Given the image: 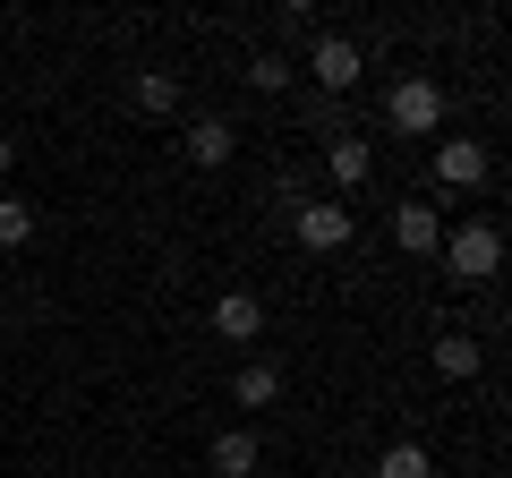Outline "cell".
Wrapping results in <instances>:
<instances>
[{
	"instance_id": "obj_1",
	"label": "cell",
	"mask_w": 512,
	"mask_h": 478,
	"mask_svg": "<svg viewBox=\"0 0 512 478\" xmlns=\"http://www.w3.org/2000/svg\"><path fill=\"white\" fill-rule=\"evenodd\" d=\"M495 265H504V231H495V222H461V231H444V274H453V282H495Z\"/></svg>"
},
{
	"instance_id": "obj_2",
	"label": "cell",
	"mask_w": 512,
	"mask_h": 478,
	"mask_svg": "<svg viewBox=\"0 0 512 478\" xmlns=\"http://www.w3.org/2000/svg\"><path fill=\"white\" fill-rule=\"evenodd\" d=\"M384 120H393L402 137H436L444 129V86H436V77H402L393 103H384Z\"/></svg>"
},
{
	"instance_id": "obj_3",
	"label": "cell",
	"mask_w": 512,
	"mask_h": 478,
	"mask_svg": "<svg viewBox=\"0 0 512 478\" xmlns=\"http://www.w3.org/2000/svg\"><path fill=\"white\" fill-rule=\"evenodd\" d=\"M308 77H316L325 94H350V86L367 77V52H359L350 35H316V43H308Z\"/></svg>"
},
{
	"instance_id": "obj_4",
	"label": "cell",
	"mask_w": 512,
	"mask_h": 478,
	"mask_svg": "<svg viewBox=\"0 0 512 478\" xmlns=\"http://www.w3.org/2000/svg\"><path fill=\"white\" fill-rule=\"evenodd\" d=\"M436 180L444 188H478L487 180V146H478V137H444L436 146Z\"/></svg>"
},
{
	"instance_id": "obj_5",
	"label": "cell",
	"mask_w": 512,
	"mask_h": 478,
	"mask_svg": "<svg viewBox=\"0 0 512 478\" xmlns=\"http://www.w3.org/2000/svg\"><path fill=\"white\" fill-rule=\"evenodd\" d=\"M214 333L222 342H256V333H265V299L256 291H222L214 299Z\"/></svg>"
},
{
	"instance_id": "obj_6",
	"label": "cell",
	"mask_w": 512,
	"mask_h": 478,
	"mask_svg": "<svg viewBox=\"0 0 512 478\" xmlns=\"http://www.w3.org/2000/svg\"><path fill=\"white\" fill-rule=\"evenodd\" d=\"M350 205H299V248H350Z\"/></svg>"
},
{
	"instance_id": "obj_7",
	"label": "cell",
	"mask_w": 512,
	"mask_h": 478,
	"mask_svg": "<svg viewBox=\"0 0 512 478\" xmlns=\"http://www.w3.org/2000/svg\"><path fill=\"white\" fill-rule=\"evenodd\" d=\"M393 239H402L410 257H436L444 248V214L436 205H393Z\"/></svg>"
},
{
	"instance_id": "obj_8",
	"label": "cell",
	"mask_w": 512,
	"mask_h": 478,
	"mask_svg": "<svg viewBox=\"0 0 512 478\" xmlns=\"http://www.w3.org/2000/svg\"><path fill=\"white\" fill-rule=\"evenodd\" d=\"M325 171H333V188H367L376 146H367V137H333V146H325Z\"/></svg>"
},
{
	"instance_id": "obj_9",
	"label": "cell",
	"mask_w": 512,
	"mask_h": 478,
	"mask_svg": "<svg viewBox=\"0 0 512 478\" xmlns=\"http://www.w3.org/2000/svg\"><path fill=\"white\" fill-rule=\"evenodd\" d=\"M214 470L222 478H256V427H222L214 436Z\"/></svg>"
},
{
	"instance_id": "obj_10",
	"label": "cell",
	"mask_w": 512,
	"mask_h": 478,
	"mask_svg": "<svg viewBox=\"0 0 512 478\" xmlns=\"http://www.w3.org/2000/svg\"><path fill=\"white\" fill-rule=\"evenodd\" d=\"M231 146H239V137H231V120H197V129H188V163H205V171H222V163H231Z\"/></svg>"
},
{
	"instance_id": "obj_11",
	"label": "cell",
	"mask_w": 512,
	"mask_h": 478,
	"mask_svg": "<svg viewBox=\"0 0 512 478\" xmlns=\"http://www.w3.org/2000/svg\"><path fill=\"white\" fill-rule=\"evenodd\" d=\"M274 393H282V376L265 368V359H248V368L231 376V402H239V410H265V402H274Z\"/></svg>"
},
{
	"instance_id": "obj_12",
	"label": "cell",
	"mask_w": 512,
	"mask_h": 478,
	"mask_svg": "<svg viewBox=\"0 0 512 478\" xmlns=\"http://www.w3.org/2000/svg\"><path fill=\"white\" fill-rule=\"evenodd\" d=\"M376 478H436V461H427V444H384Z\"/></svg>"
},
{
	"instance_id": "obj_13",
	"label": "cell",
	"mask_w": 512,
	"mask_h": 478,
	"mask_svg": "<svg viewBox=\"0 0 512 478\" xmlns=\"http://www.w3.org/2000/svg\"><path fill=\"white\" fill-rule=\"evenodd\" d=\"M137 111H154V120L180 111V77H171V69H146V77H137Z\"/></svg>"
},
{
	"instance_id": "obj_14",
	"label": "cell",
	"mask_w": 512,
	"mask_h": 478,
	"mask_svg": "<svg viewBox=\"0 0 512 478\" xmlns=\"http://www.w3.org/2000/svg\"><path fill=\"white\" fill-rule=\"evenodd\" d=\"M436 376H478V342L470 333H444L436 342Z\"/></svg>"
},
{
	"instance_id": "obj_15",
	"label": "cell",
	"mask_w": 512,
	"mask_h": 478,
	"mask_svg": "<svg viewBox=\"0 0 512 478\" xmlns=\"http://www.w3.org/2000/svg\"><path fill=\"white\" fill-rule=\"evenodd\" d=\"M35 239V205L26 197H0V248H26Z\"/></svg>"
},
{
	"instance_id": "obj_16",
	"label": "cell",
	"mask_w": 512,
	"mask_h": 478,
	"mask_svg": "<svg viewBox=\"0 0 512 478\" xmlns=\"http://www.w3.org/2000/svg\"><path fill=\"white\" fill-rule=\"evenodd\" d=\"M248 86L256 94H282V86H291V60H282V52H256L248 60Z\"/></svg>"
},
{
	"instance_id": "obj_17",
	"label": "cell",
	"mask_w": 512,
	"mask_h": 478,
	"mask_svg": "<svg viewBox=\"0 0 512 478\" xmlns=\"http://www.w3.org/2000/svg\"><path fill=\"white\" fill-rule=\"evenodd\" d=\"M9 163H18V146H9V137H0V171H9Z\"/></svg>"
},
{
	"instance_id": "obj_18",
	"label": "cell",
	"mask_w": 512,
	"mask_h": 478,
	"mask_svg": "<svg viewBox=\"0 0 512 478\" xmlns=\"http://www.w3.org/2000/svg\"><path fill=\"white\" fill-rule=\"evenodd\" d=\"M256 478H265V470H256Z\"/></svg>"
}]
</instances>
